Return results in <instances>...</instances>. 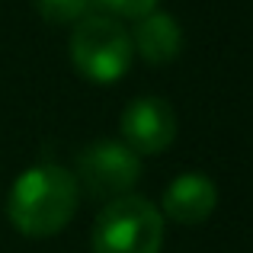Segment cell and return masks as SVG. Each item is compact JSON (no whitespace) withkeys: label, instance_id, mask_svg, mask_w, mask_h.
<instances>
[{"label":"cell","instance_id":"cell-9","mask_svg":"<svg viewBox=\"0 0 253 253\" xmlns=\"http://www.w3.org/2000/svg\"><path fill=\"white\" fill-rule=\"evenodd\" d=\"M109 16H119V19H141L148 16L151 10H157L161 0H96Z\"/></svg>","mask_w":253,"mask_h":253},{"label":"cell","instance_id":"cell-1","mask_svg":"<svg viewBox=\"0 0 253 253\" xmlns=\"http://www.w3.org/2000/svg\"><path fill=\"white\" fill-rule=\"evenodd\" d=\"M81 199L74 173L61 164H36L23 170L6 196V218L23 237L42 241L71 224Z\"/></svg>","mask_w":253,"mask_h":253},{"label":"cell","instance_id":"cell-2","mask_svg":"<svg viewBox=\"0 0 253 253\" xmlns=\"http://www.w3.org/2000/svg\"><path fill=\"white\" fill-rule=\"evenodd\" d=\"M68 51L77 74L103 86L122 81V74H128L135 61L128 29L116 16H99V13H90L74 26Z\"/></svg>","mask_w":253,"mask_h":253},{"label":"cell","instance_id":"cell-6","mask_svg":"<svg viewBox=\"0 0 253 253\" xmlns=\"http://www.w3.org/2000/svg\"><path fill=\"white\" fill-rule=\"evenodd\" d=\"M218 209V186L205 173H179L176 179L164 189L161 215L176 224H202Z\"/></svg>","mask_w":253,"mask_h":253},{"label":"cell","instance_id":"cell-8","mask_svg":"<svg viewBox=\"0 0 253 253\" xmlns=\"http://www.w3.org/2000/svg\"><path fill=\"white\" fill-rule=\"evenodd\" d=\"M90 6L93 0H36V13L55 26H77L84 16H90Z\"/></svg>","mask_w":253,"mask_h":253},{"label":"cell","instance_id":"cell-4","mask_svg":"<svg viewBox=\"0 0 253 253\" xmlns=\"http://www.w3.org/2000/svg\"><path fill=\"white\" fill-rule=\"evenodd\" d=\"M77 186L90 192L93 199H112L131 196V189L141 179V157L122 141H93L77 157Z\"/></svg>","mask_w":253,"mask_h":253},{"label":"cell","instance_id":"cell-7","mask_svg":"<svg viewBox=\"0 0 253 253\" xmlns=\"http://www.w3.org/2000/svg\"><path fill=\"white\" fill-rule=\"evenodd\" d=\"M131 36V48L138 58H144L148 64H170L183 55V26L170 13L151 10L148 16L135 19Z\"/></svg>","mask_w":253,"mask_h":253},{"label":"cell","instance_id":"cell-5","mask_svg":"<svg viewBox=\"0 0 253 253\" xmlns=\"http://www.w3.org/2000/svg\"><path fill=\"white\" fill-rule=\"evenodd\" d=\"M119 131H122V144L138 157L164 154L176 141V112L161 96H138L122 109Z\"/></svg>","mask_w":253,"mask_h":253},{"label":"cell","instance_id":"cell-3","mask_svg":"<svg viewBox=\"0 0 253 253\" xmlns=\"http://www.w3.org/2000/svg\"><path fill=\"white\" fill-rule=\"evenodd\" d=\"M164 215L141 196H119L93 221V253H161Z\"/></svg>","mask_w":253,"mask_h":253}]
</instances>
